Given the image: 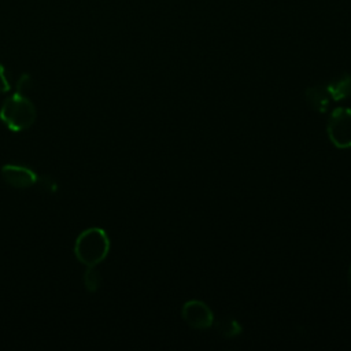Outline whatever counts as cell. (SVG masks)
I'll return each instance as SVG.
<instances>
[{"label": "cell", "instance_id": "obj_1", "mask_svg": "<svg viewBox=\"0 0 351 351\" xmlns=\"http://www.w3.org/2000/svg\"><path fill=\"white\" fill-rule=\"evenodd\" d=\"M110 245V237L104 229L89 228L82 230L75 239L74 255L86 267L96 266L107 258Z\"/></svg>", "mask_w": 351, "mask_h": 351}, {"label": "cell", "instance_id": "obj_2", "mask_svg": "<svg viewBox=\"0 0 351 351\" xmlns=\"http://www.w3.org/2000/svg\"><path fill=\"white\" fill-rule=\"evenodd\" d=\"M37 117L36 106L25 95L15 92L8 96L0 107V121L11 132H23L29 129Z\"/></svg>", "mask_w": 351, "mask_h": 351}, {"label": "cell", "instance_id": "obj_3", "mask_svg": "<svg viewBox=\"0 0 351 351\" xmlns=\"http://www.w3.org/2000/svg\"><path fill=\"white\" fill-rule=\"evenodd\" d=\"M326 133L337 148H351V108H335L328 119Z\"/></svg>", "mask_w": 351, "mask_h": 351}, {"label": "cell", "instance_id": "obj_4", "mask_svg": "<svg viewBox=\"0 0 351 351\" xmlns=\"http://www.w3.org/2000/svg\"><path fill=\"white\" fill-rule=\"evenodd\" d=\"M184 321L193 329H207L214 324L211 308L202 300H188L181 308Z\"/></svg>", "mask_w": 351, "mask_h": 351}, {"label": "cell", "instance_id": "obj_5", "mask_svg": "<svg viewBox=\"0 0 351 351\" xmlns=\"http://www.w3.org/2000/svg\"><path fill=\"white\" fill-rule=\"evenodd\" d=\"M3 180L12 188L26 189L37 182V173L22 165H4L1 167Z\"/></svg>", "mask_w": 351, "mask_h": 351}, {"label": "cell", "instance_id": "obj_6", "mask_svg": "<svg viewBox=\"0 0 351 351\" xmlns=\"http://www.w3.org/2000/svg\"><path fill=\"white\" fill-rule=\"evenodd\" d=\"M306 100L313 110L318 112H325L329 107L330 96L326 86L315 85L306 89Z\"/></svg>", "mask_w": 351, "mask_h": 351}, {"label": "cell", "instance_id": "obj_7", "mask_svg": "<svg viewBox=\"0 0 351 351\" xmlns=\"http://www.w3.org/2000/svg\"><path fill=\"white\" fill-rule=\"evenodd\" d=\"M326 89L330 99L336 101L347 99L348 96H351V75L347 73L340 74L326 85Z\"/></svg>", "mask_w": 351, "mask_h": 351}, {"label": "cell", "instance_id": "obj_8", "mask_svg": "<svg viewBox=\"0 0 351 351\" xmlns=\"http://www.w3.org/2000/svg\"><path fill=\"white\" fill-rule=\"evenodd\" d=\"M84 285L86 288V291L89 292H96L101 284V278L100 274L97 273V270L95 269V266H89L85 273H84Z\"/></svg>", "mask_w": 351, "mask_h": 351}, {"label": "cell", "instance_id": "obj_9", "mask_svg": "<svg viewBox=\"0 0 351 351\" xmlns=\"http://www.w3.org/2000/svg\"><path fill=\"white\" fill-rule=\"evenodd\" d=\"M219 332L223 337H234L241 333V326L236 319H225L219 325Z\"/></svg>", "mask_w": 351, "mask_h": 351}, {"label": "cell", "instance_id": "obj_10", "mask_svg": "<svg viewBox=\"0 0 351 351\" xmlns=\"http://www.w3.org/2000/svg\"><path fill=\"white\" fill-rule=\"evenodd\" d=\"M36 184L40 186V189H41V191L48 192V193L55 192V191H56V188H58L56 182H55V181H53V178H51L49 176H41V177H38Z\"/></svg>", "mask_w": 351, "mask_h": 351}, {"label": "cell", "instance_id": "obj_11", "mask_svg": "<svg viewBox=\"0 0 351 351\" xmlns=\"http://www.w3.org/2000/svg\"><path fill=\"white\" fill-rule=\"evenodd\" d=\"M32 86V78L29 74H22L18 81H16V90L15 92H19V93H25L30 89Z\"/></svg>", "mask_w": 351, "mask_h": 351}, {"label": "cell", "instance_id": "obj_12", "mask_svg": "<svg viewBox=\"0 0 351 351\" xmlns=\"http://www.w3.org/2000/svg\"><path fill=\"white\" fill-rule=\"evenodd\" d=\"M10 88H11V86H10L7 74H5V69H4V66L0 63V93L8 92Z\"/></svg>", "mask_w": 351, "mask_h": 351}, {"label": "cell", "instance_id": "obj_13", "mask_svg": "<svg viewBox=\"0 0 351 351\" xmlns=\"http://www.w3.org/2000/svg\"><path fill=\"white\" fill-rule=\"evenodd\" d=\"M350 282H351V267H350Z\"/></svg>", "mask_w": 351, "mask_h": 351}]
</instances>
